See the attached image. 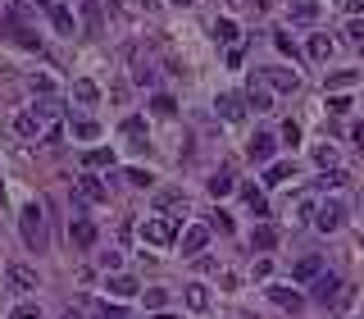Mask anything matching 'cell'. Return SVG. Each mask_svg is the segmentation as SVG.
<instances>
[{
  "instance_id": "cell-1",
  "label": "cell",
  "mask_w": 364,
  "mask_h": 319,
  "mask_svg": "<svg viewBox=\"0 0 364 319\" xmlns=\"http://www.w3.org/2000/svg\"><path fill=\"white\" fill-rule=\"evenodd\" d=\"M19 233H23V246H28V251H46V242H50V237H46V215H41V206H23V215H19Z\"/></svg>"
},
{
  "instance_id": "cell-2",
  "label": "cell",
  "mask_w": 364,
  "mask_h": 319,
  "mask_svg": "<svg viewBox=\"0 0 364 319\" xmlns=\"http://www.w3.org/2000/svg\"><path fill=\"white\" fill-rule=\"evenodd\" d=\"M142 237L151 246H169L178 242V215H160V219H146L142 224Z\"/></svg>"
},
{
  "instance_id": "cell-3",
  "label": "cell",
  "mask_w": 364,
  "mask_h": 319,
  "mask_svg": "<svg viewBox=\"0 0 364 319\" xmlns=\"http://www.w3.org/2000/svg\"><path fill=\"white\" fill-rule=\"evenodd\" d=\"M346 224V201L342 197H328L319 210H314V228L319 233H337Z\"/></svg>"
},
{
  "instance_id": "cell-4",
  "label": "cell",
  "mask_w": 364,
  "mask_h": 319,
  "mask_svg": "<svg viewBox=\"0 0 364 319\" xmlns=\"http://www.w3.org/2000/svg\"><path fill=\"white\" fill-rule=\"evenodd\" d=\"M260 82H265V87H274V91H296L300 87V73L274 64V69H260Z\"/></svg>"
},
{
  "instance_id": "cell-5",
  "label": "cell",
  "mask_w": 364,
  "mask_h": 319,
  "mask_svg": "<svg viewBox=\"0 0 364 319\" xmlns=\"http://www.w3.org/2000/svg\"><path fill=\"white\" fill-rule=\"evenodd\" d=\"M274 146H278L274 132H255L251 142H246V155H251L255 165H274Z\"/></svg>"
},
{
  "instance_id": "cell-6",
  "label": "cell",
  "mask_w": 364,
  "mask_h": 319,
  "mask_svg": "<svg viewBox=\"0 0 364 319\" xmlns=\"http://www.w3.org/2000/svg\"><path fill=\"white\" fill-rule=\"evenodd\" d=\"M5 283H10V292H32V287H41V278H37V269H28V264H10V269H5Z\"/></svg>"
},
{
  "instance_id": "cell-7",
  "label": "cell",
  "mask_w": 364,
  "mask_h": 319,
  "mask_svg": "<svg viewBox=\"0 0 364 319\" xmlns=\"http://www.w3.org/2000/svg\"><path fill=\"white\" fill-rule=\"evenodd\" d=\"M309 297L319 301V306H328V301H342V278H337V274H319Z\"/></svg>"
},
{
  "instance_id": "cell-8",
  "label": "cell",
  "mask_w": 364,
  "mask_h": 319,
  "mask_svg": "<svg viewBox=\"0 0 364 319\" xmlns=\"http://www.w3.org/2000/svg\"><path fill=\"white\" fill-rule=\"evenodd\" d=\"M319 274H323V255H300L291 264V283H314Z\"/></svg>"
},
{
  "instance_id": "cell-9",
  "label": "cell",
  "mask_w": 364,
  "mask_h": 319,
  "mask_svg": "<svg viewBox=\"0 0 364 319\" xmlns=\"http://www.w3.org/2000/svg\"><path fill=\"white\" fill-rule=\"evenodd\" d=\"M77 197H82V201H96V206H105V201H110V188H105L96 174H82V178H77Z\"/></svg>"
},
{
  "instance_id": "cell-10",
  "label": "cell",
  "mask_w": 364,
  "mask_h": 319,
  "mask_svg": "<svg viewBox=\"0 0 364 319\" xmlns=\"http://www.w3.org/2000/svg\"><path fill=\"white\" fill-rule=\"evenodd\" d=\"M68 237H73V246H82V251H87V246L96 242V224H91L87 215H73V224H68Z\"/></svg>"
},
{
  "instance_id": "cell-11",
  "label": "cell",
  "mask_w": 364,
  "mask_h": 319,
  "mask_svg": "<svg viewBox=\"0 0 364 319\" xmlns=\"http://www.w3.org/2000/svg\"><path fill=\"white\" fill-rule=\"evenodd\" d=\"M287 19L300 23V28L319 23V0H291V5H287Z\"/></svg>"
},
{
  "instance_id": "cell-12",
  "label": "cell",
  "mask_w": 364,
  "mask_h": 319,
  "mask_svg": "<svg viewBox=\"0 0 364 319\" xmlns=\"http://www.w3.org/2000/svg\"><path fill=\"white\" fill-rule=\"evenodd\" d=\"M119 132L128 137V146H133V151H146V119H137V114H128V119L119 123Z\"/></svg>"
},
{
  "instance_id": "cell-13",
  "label": "cell",
  "mask_w": 364,
  "mask_h": 319,
  "mask_svg": "<svg viewBox=\"0 0 364 319\" xmlns=\"http://www.w3.org/2000/svg\"><path fill=\"white\" fill-rule=\"evenodd\" d=\"M214 110H219V114H223V119H228V123H242L246 105H242V96H237V91H223V96L214 100Z\"/></svg>"
},
{
  "instance_id": "cell-14",
  "label": "cell",
  "mask_w": 364,
  "mask_h": 319,
  "mask_svg": "<svg viewBox=\"0 0 364 319\" xmlns=\"http://www.w3.org/2000/svg\"><path fill=\"white\" fill-rule=\"evenodd\" d=\"M205 242H210V228H205V224H191V228L182 233V255H200Z\"/></svg>"
},
{
  "instance_id": "cell-15",
  "label": "cell",
  "mask_w": 364,
  "mask_h": 319,
  "mask_svg": "<svg viewBox=\"0 0 364 319\" xmlns=\"http://www.w3.org/2000/svg\"><path fill=\"white\" fill-rule=\"evenodd\" d=\"M246 100H251V110H255V114H269V110H274V96H269V87L260 82V78H251V87H246Z\"/></svg>"
},
{
  "instance_id": "cell-16",
  "label": "cell",
  "mask_w": 364,
  "mask_h": 319,
  "mask_svg": "<svg viewBox=\"0 0 364 319\" xmlns=\"http://www.w3.org/2000/svg\"><path fill=\"white\" fill-rule=\"evenodd\" d=\"M291 178H296V165H291V160H274V165L265 169V188H282Z\"/></svg>"
},
{
  "instance_id": "cell-17",
  "label": "cell",
  "mask_w": 364,
  "mask_h": 319,
  "mask_svg": "<svg viewBox=\"0 0 364 319\" xmlns=\"http://www.w3.org/2000/svg\"><path fill=\"white\" fill-rule=\"evenodd\" d=\"M105 292H110L114 301H128V297H137V278L133 274H114V278H105Z\"/></svg>"
},
{
  "instance_id": "cell-18",
  "label": "cell",
  "mask_w": 364,
  "mask_h": 319,
  "mask_svg": "<svg viewBox=\"0 0 364 319\" xmlns=\"http://www.w3.org/2000/svg\"><path fill=\"white\" fill-rule=\"evenodd\" d=\"M269 297H274L282 310H300V306H305V297H300L296 287H282V283H274V287H269Z\"/></svg>"
},
{
  "instance_id": "cell-19",
  "label": "cell",
  "mask_w": 364,
  "mask_h": 319,
  "mask_svg": "<svg viewBox=\"0 0 364 319\" xmlns=\"http://www.w3.org/2000/svg\"><path fill=\"white\" fill-rule=\"evenodd\" d=\"M82 165H87V174H96V169H110V165H114V151H110V146H91V151L82 155Z\"/></svg>"
},
{
  "instance_id": "cell-20",
  "label": "cell",
  "mask_w": 364,
  "mask_h": 319,
  "mask_svg": "<svg viewBox=\"0 0 364 319\" xmlns=\"http://www.w3.org/2000/svg\"><path fill=\"white\" fill-rule=\"evenodd\" d=\"M251 246H255V251H274V246H278V228H274V224H260V228L251 233Z\"/></svg>"
},
{
  "instance_id": "cell-21",
  "label": "cell",
  "mask_w": 364,
  "mask_h": 319,
  "mask_svg": "<svg viewBox=\"0 0 364 319\" xmlns=\"http://www.w3.org/2000/svg\"><path fill=\"white\" fill-rule=\"evenodd\" d=\"M182 301H187L191 310H210V292H205V283H187V287H182Z\"/></svg>"
},
{
  "instance_id": "cell-22",
  "label": "cell",
  "mask_w": 364,
  "mask_h": 319,
  "mask_svg": "<svg viewBox=\"0 0 364 319\" xmlns=\"http://www.w3.org/2000/svg\"><path fill=\"white\" fill-rule=\"evenodd\" d=\"M73 100H82V105H96V100H100V87L91 82V78H77V82H73Z\"/></svg>"
},
{
  "instance_id": "cell-23",
  "label": "cell",
  "mask_w": 364,
  "mask_h": 319,
  "mask_svg": "<svg viewBox=\"0 0 364 319\" xmlns=\"http://www.w3.org/2000/svg\"><path fill=\"white\" fill-rule=\"evenodd\" d=\"M14 132H19V137H37V132H41V119H37V110H23L19 119H14Z\"/></svg>"
},
{
  "instance_id": "cell-24",
  "label": "cell",
  "mask_w": 364,
  "mask_h": 319,
  "mask_svg": "<svg viewBox=\"0 0 364 319\" xmlns=\"http://www.w3.org/2000/svg\"><path fill=\"white\" fill-rule=\"evenodd\" d=\"M328 55H332V37L328 33H314V37H309V60H319V64H323Z\"/></svg>"
},
{
  "instance_id": "cell-25",
  "label": "cell",
  "mask_w": 364,
  "mask_h": 319,
  "mask_svg": "<svg viewBox=\"0 0 364 319\" xmlns=\"http://www.w3.org/2000/svg\"><path fill=\"white\" fill-rule=\"evenodd\" d=\"M82 28L100 33V0H82Z\"/></svg>"
},
{
  "instance_id": "cell-26",
  "label": "cell",
  "mask_w": 364,
  "mask_h": 319,
  "mask_svg": "<svg viewBox=\"0 0 364 319\" xmlns=\"http://www.w3.org/2000/svg\"><path fill=\"white\" fill-rule=\"evenodd\" d=\"M173 206H187V197L178 188H164V192H155V210H173Z\"/></svg>"
},
{
  "instance_id": "cell-27",
  "label": "cell",
  "mask_w": 364,
  "mask_h": 319,
  "mask_svg": "<svg viewBox=\"0 0 364 319\" xmlns=\"http://www.w3.org/2000/svg\"><path fill=\"white\" fill-rule=\"evenodd\" d=\"M314 165H319V169H337V146L319 142V146H314Z\"/></svg>"
},
{
  "instance_id": "cell-28",
  "label": "cell",
  "mask_w": 364,
  "mask_h": 319,
  "mask_svg": "<svg viewBox=\"0 0 364 319\" xmlns=\"http://www.w3.org/2000/svg\"><path fill=\"white\" fill-rule=\"evenodd\" d=\"M232 188H237V183H232V174H228V169H219V174L210 178V197H214V201H219V197H228Z\"/></svg>"
},
{
  "instance_id": "cell-29",
  "label": "cell",
  "mask_w": 364,
  "mask_h": 319,
  "mask_svg": "<svg viewBox=\"0 0 364 319\" xmlns=\"http://www.w3.org/2000/svg\"><path fill=\"white\" fill-rule=\"evenodd\" d=\"M214 37H219V42H237V37H242V28H237V23H232V19H219V23H214Z\"/></svg>"
},
{
  "instance_id": "cell-30",
  "label": "cell",
  "mask_w": 364,
  "mask_h": 319,
  "mask_svg": "<svg viewBox=\"0 0 364 319\" xmlns=\"http://www.w3.org/2000/svg\"><path fill=\"white\" fill-rule=\"evenodd\" d=\"M151 110L160 114V119H173V114H178V100H173V96H155V100H151Z\"/></svg>"
},
{
  "instance_id": "cell-31",
  "label": "cell",
  "mask_w": 364,
  "mask_h": 319,
  "mask_svg": "<svg viewBox=\"0 0 364 319\" xmlns=\"http://www.w3.org/2000/svg\"><path fill=\"white\" fill-rule=\"evenodd\" d=\"M50 23H55L59 33H68V37H73V14H68L64 5H55V10H50Z\"/></svg>"
},
{
  "instance_id": "cell-32",
  "label": "cell",
  "mask_w": 364,
  "mask_h": 319,
  "mask_svg": "<svg viewBox=\"0 0 364 319\" xmlns=\"http://www.w3.org/2000/svg\"><path fill=\"white\" fill-rule=\"evenodd\" d=\"M242 197H246V206H251L255 215H269V206H265V192H260V188H242Z\"/></svg>"
},
{
  "instance_id": "cell-33",
  "label": "cell",
  "mask_w": 364,
  "mask_h": 319,
  "mask_svg": "<svg viewBox=\"0 0 364 319\" xmlns=\"http://www.w3.org/2000/svg\"><path fill=\"white\" fill-rule=\"evenodd\" d=\"M73 137H82V142H91V137H100V128L91 119H73Z\"/></svg>"
},
{
  "instance_id": "cell-34",
  "label": "cell",
  "mask_w": 364,
  "mask_h": 319,
  "mask_svg": "<svg viewBox=\"0 0 364 319\" xmlns=\"http://www.w3.org/2000/svg\"><path fill=\"white\" fill-rule=\"evenodd\" d=\"M10 319H41V306H37V301H23V306L10 310Z\"/></svg>"
},
{
  "instance_id": "cell-35",
  "label": "cell",
  "mask_w": 364,
  "mask_h": 319,
  "mask_svg": "<svg viewBox=\"0 0 364 319\" xmlns=\"http://www.w3.org/2000/svg\"><path fill=\"white\" fill-rule=\"evenodd\" d=\"M355 82H360V73H355V69H346V73H332V78H328V87H337V91H342V87H355Z\"/></svg>"
},
{
  "instance_id": "cell-36",
  "label": "cell",
  "mask_w": 364,
  "mask_h": 319,
  "mask_svg": "<svg viewBox=\"0 0 364 319\" xmlns=\"http://www.w3.org/2000/svg\"><path fill=\"white\" fill-rule=\"evenodd\" d=\"M346 42H351V46H364V19H351V23H346Z\"/></svg>"
},
{
  "instance_id": "cell-37",
  "label": "cell",
  "mask_w": 364,
  "mask_h": 319,
  "mask_svg": "<svg viewBox=\"0 0 364 319\" xmlns=\"http://www.w3.org/2000/svg\"><path fill=\"white\" fill-rule=\"evenodd\" d=\"M50 114H59V100L55 96H41V100H37V119H50Z\"/></svg>"
},
{
  "instance_id": "cell-38",
  "label": "cell",
  "mask_w": 364,
  "mask_h": 319,
  "mask_svg": "<svg viewBox=\"0 0 364 319\" xmlns=\"http://www.w3.org/2000/svg\"><path fill=\"white\" fill-rule=\"evenodd\" d=\"M164 301H169L164 287H151V292H146V310H164Z\"/></svg>"
},
{
  "instance_id": "cell-39",
  "label": "cell",
  "mask_w": 364,
  "mask_h": 319,
  "mask_svg": "<svg viewBox=\"0 0 364 319\" xmlns=\"http://www.w3.org/2000/svg\"><path fill=\"white\" fill-rule=\"evenodd\" d=\"M96 319H128V315H123V306H110V301H100V306H96Z\"/></svg>"
},
{
  "instance_id": "cell-40",
  "label": "cell",
  "mask_w": 364,
  "mask_h": 319,
  "mask_svg": "<svg viewBox=\"0 0 364 319\" xmlns=\"http://www.w3.org/2000/svg\"><path fill=\"white\" fill-rule=\"evenodd\" d=\"M123 178H128V183H133V188H151V174H146V169H128V174H123Z\"/></svg>"
},
{
  "instance_id": "cell-41",
  "label": "cell",
  "mask_w": 364,
  "mask_h": 319,
  "mask_svg": "<svg viewBox=\"0 0 364 319\" xmlns=\"http://www.w3.org/2000/svg\"><path fill=\"white\" fill-rule=\"evenodd\" d=\"M282 142H287V146H296V142H300V123H291V119L282 123Z\"/></svg>"
},
{
  "instance_id": "cell-42",
  "label": "cell",
  "mask_w": 364,
  "mask_h": 319,
  "mask_svg": "<svg viewBox=\"0 0 364 319\" xmlns=\"http://www.w3.org/2000/svg\"><path fill=\"white\" fill-rule=\"evenodd\" d=\"M210 233H223V237H228V233H232V219H228V215H214V219H210Z\"/></svg>"
},
{
  "instance_id": "cell-43",
  "label": "cell",
  "mask_w": 364,
  "mask_h": 319,
  "mask_svg": "<svg viewBox=\"0 0 364 319\" xmlns=\"http://www.w3.org/2000/svg\"><path fill=\"white\" fill-rule=\"evenodd\" d=\"M274 46L282 51V55H291V60H296V46H291V37H287V33H278V37H274Z\"/></svg>"
},
{
  "instance_id": "cell-44",
  "label": "cell",
  "mask_w": 364,
  "mask_h": 319,
  "mask_svg": "<svg viewBox=\"0 0 364 319\" xmlns=\"http://www.w3.org/2000/svg\"><path fill=\"white\" fill-rule=\"evenodd\" d=\"M14 37H19V42H23V46H28V51H41V42H37V37H32V33H28V28H14Z\"/></svg>"
},
{
  "instance_id": "cell-45",
  "label": "cell",
  "mask_w": 364,
  "mask_h": 319,
  "mask_svg": "<svg viewBox=\"0 0 364 319\" xmlns=\"http://www.w3.org/2000/svg\"><path fill=\"white\" fill-rule=\"evenodd\" d=\"M328 110H332V114H346V110H351V100H346V96H332Z\"/></svg>"
},
{
  "instance_id": "cell-46",
  "label": "cell",
  "mask_w": 364,
  "mask_h": 319,
  "mask_svg": "<svg viewBox=\"0 0 364 319\" xmlns=\"http://www.w3.org/2000/svg\"><path fill=\"white\" fill-rule=\"evenodd\" d=\"M309 215H314V201L305 197V201H300V206H296V219H309Z\"/></svg>"
},
{
  "instance_id": "cell-47",
  "label": "cell",
  "mask_w": 364,
  "mask_h": 319,
  "mask_svg": "<svg viewBox=\"0 0 364 319\" xmlns=\"http://www.w3.org/2000/svg\"><path fill=\"white\" fill-rule=\"evenodd\" d=\"M346 10H351V19H360V14H364V0H346Z\"/></svg>"
},
{
  "instance_id": "cell-48",
  "label": "cell",
  "mask_w": 364,
  "mask_h": 319,
  "mask_svg": "<svg viewBox=\"0 0 364 319\" xmlns=\"http://www.w3.org/2000/svg\"><path fill=\"white\" fill-rule=\"evenodd\" d=\"M355 146L364 151V123H355Z\"/></svg>"
},
{
  "instance_id": "cell-49",
  "label": "cell",
  "mask_w": 364,
  "mask_h": 319,
  "mask_svg": "<svg viewBox=\"0 0 364 319\" xmlns=\"http://www.w3.org/2000/svg\"><path fill=\"white\" fill-rule=\"evenodd\" d=\"M251 5H255V10H260V14H265L269 5H274V0H251Z\"/></svg>"
},
{
  "instance_id": "cell-50",
  "label": "cell",
  "mask_w": 364,
  "mask_h": 319,
  "mask_svg": "<svg viewBox=\"0 0 364 319\" xmlns=\"http://www.w3.org/2000/svg\"><path fill=\"white\" fill-rule=\"evenodd\" d=\"M32 5H41V10H55V0H32Z\"/></svg>"
},
{
  "instance_id": "cell-51",
  "label": "cell",
  "mask_w": 364,
  "mask_h": 319,
  "mask_svg": "<svg viewBox=\"0 0 364 319\" xmlns=\"http://www.w3.org/2000/svg\"><path fill=\"white\" fill-rule=\"evenodd\" d=\"M137 5H142V10H155V5H160V0H137Z\"/></svg>"
},
{
  "instance_id": "cell-52",
  "label": "cell",
  "mask_w": 364,
  "mask_h": 319,
  "mask_svg": "<svg viewBox=\"0 0 364 319\" xmlns=\"http://www.w3.org/2000/svg\"><path fill=\"white\" fill-rule=\"evenodd\" d=\"M173 5H178V10H187V5H196V0H173Z\"/></svg>"
},
{
  "instance_id": "cell-53",
  "label": "cell",
  "mask_w": 364,
  "mask_h": 319,
  "mask_svg": "<svg viewBox=\"0 0 364 319\" xmlns=\"http://www.w3.org/2000/svg\"><path fill=\"white\" fill-rule=\"evenodd\" d=\"M155 319H178V315H169V310H160V315H155Z\"/></svg>"
},
{
  "instance_id": "cell-54",
  "label": "cell",
  "mask_w": 364,
  "mask_h": 319,
  "mask_svg": "<svg viewBox=\"0 0 364 319\" xmlns=\"http://www.w3.org/2000/svg\"><path fill=\"white\" fill-rule=\"evenodd\" d=\"M0 201H5V178H0Z\"/></svg>"
},
{
  "instance_id": "cell-55",
  "label": "cell",
  "mask_w": 364,
  "mask_h": 319,
  "mask_svg": "<svg viewBox=\"0 0 364 319\" xmlns=\"http://www.w3.org/2000/svg\"><path fill=\"white\" fill-rule=\"evenodd\" d=\"M64 319H77V315H73V310H68V315H64Z\"/></svg>"
},
{
  "instance_id": "cell-56",
  "label": "cell",
  "mask_w": 364,
  "mask_h": 319,
  "mask_svg": "<svg viewBox=\"0 0 364 319\" xmlns=\"http://www.w3.org/2000/svg\"><path fill=\"white\" fill-rule=\"evenodd\" d=\"M228 5H237V0H228Z\"/></svg>"
}]
</instances>
